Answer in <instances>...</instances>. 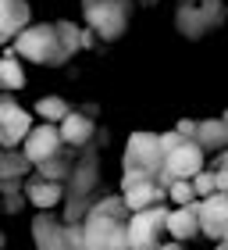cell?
Wrapping results in <instances>:
<instances>
[{
    "label": "cell",
    "mask_w": 228,
    "mask_h": 250,
    "mask_svg": "<svg viewBox=\"0 0 228 250\" xmlns=\"http://www.w3.org/2000/svg\"><path fill=\"white\" fill-rule=\"evenodd\" d=\"M82 32L75 21H36V25H25L15 36V54L18 58H29L32 64H64L72 61L78 50H82Z\"/></svg>",
    "instance_id": "obj_1"
},
{
    "label": "cell",
    "mask_w": 228,
    "mask_h": 250,
    "mask_svg": "<svg viewBox=\"0 0 228 250\" xmlns=\"http://www.w3.org/2000/svg\"><path fill=\"white\" fill-rule=\"evenodd\" d=\"M129 204L125 197H104L89 204L82 218V250H132L129 247Z\"/></svg>",
    "instance_id": "obj_2"
},
{
    "label": "cell",
    "mask_w": 228,
    "mask_h": 250,
    "mask_svg": "<svg viewBox=\"0 0 228 250\" xmlns=\"http://www.w3.org/2000/svg\"><path fill=\"white\" fill-rule=\"evenodd\" d=\"M135 0H82V18L104 43H114L129 32Z\"/></svg>",
    "instance_id": "obj_3"
},
{
    "label": "cell",
    "mask_w": 228,
    "mask_h": 250,
    "mask_svg": "<svg viewBox=\"0 0 228 250\" xmlns=\"http://www.w3.org/2000/svg\"><path fill=\"white\" fill-rule=\"evenodd\" d=\"M168 236V204L129 214V247L132 250H161Z\"/></svg>",
    "instance_id": "obj_4"
},
{
    "label": "cell",
    "mask_w": 228,
    "mask_h": 250,
    "mask_svg": "<svg viewBox=\"0 0 228 250\" xmlns=\"http://www.w3.org/2000/svg\"><path fill=\"white\" fill-rule=\"evenodd\" d=\"M96 179H100V172H96V154L89 150L86 154V161H78L75 165V172H72V186H68V200H64V222H82L86 218V197L96 189Z\"/></svg>",
    "instance_id": "obj_5"
},
{
    "label": "cell",
    "mask_w": 228,
    "mask_h": 250,
    "mask_svg": "<svg viewBox=\"0 0 228 250\" xmlns=\"http://www.w3.org/2000/svg\"><path fill=\"white\" fill-rule=\"evenodd\" d=\"M64 136H61V125H54V122H43V125H32V132L25 136V143H21V154L29 157L32 165H47L50 157L57 154H64Z\"/></svg>",
    "instance_id": "obj_6"
},
{
    "label": "cell",
    "mask_w": 228,
    "mask_h": 250,
    "mask_svg": "<svg viewBox=\"0 0 228 250\" xmlns=\"http://www.w3.org/2000/svg\"><path fill=\"white\" fill-rule=\"evenodd\" d=\"M164 146H161V132H132L125 143V168H164Z\"/></svg>",
    "instance_id": "obj_7"
},
{
    "label": "cell",
    "mask_w": 228,
    "mask_h": 250,
    "mask_svg": "<svg viewBox=\"0 0 228 250\" xmlns=\"http://www.w3.org/2000/svg\"><path fill=\"white\" fill-rule=\"evenodd\" d=\"M32 118L36 115H29L11 93H0V125H4V136H7L4 150H18L25 143V136L32 132Z\"/></svg>",
    "instance_id": "obj_8"
},
{
    "label": "cell",
    "mask_w": 228,
    "mask_h": 250,
    "mask_svg": "<svg viewBox=\"0 0 228 250\" xmlns=\"http://www.w3.org/2000/svg\"><path fill=\"white\" fill-rule=\"evenodd\" d=\"M203 165H207V150L196 140H186L164 157V175L168 179H196L203 172Z\"/></svg>",
    "instance_id": "obj_9"
},
{
    "label": "cell",
    "mask_w": 228,
    "mask_h": 250,
    "mask_svg": "<svg viewBox=\"0 0 228 250\" xmlns=\"http://www.w3.org/2000/svg\"><path fill=\"white\" fill-rule=\"evenodd\" d=\"M196 211H200V232L207 236V240L221 243L225 240V225H228V193L200 197L196 200Z\"/></svg>",
    "instance_id": "obj_10"
},
{
    "label": "cell",
    "mask_w": 228,
    "mask_h": 250,
    "mask_svg": "<svg viewBox=\"0 0 228 250\" xmlns=\"http://www.w3.org/2000/svg\"><path fill=\"white\" fill-rule=\"evenodd\" d=\"M32 240H36V250H72L68 222L57 218L54 211H39L32 218Z\"/></svg>",
    "instance_id": "obj_11"
},
{
    "label": "cell",
    "mask_w": 228,
    "mask_h": 250,
    "mask_svg": "<svg viewBox=\"0 0 228 250\" xmlns=\"http://www.w3.org/2000/svg\"><path fill=\"white\" fill-rule=\"evenodd\" d=\"M25 200H29L36 211H54L57 204L68 200V189H64V183H54V179L32 175V179H25Z\"/></svg>",
    "instance_id": "obj_12"
},
{
    "label": "cell",
    "mask_w": 228,
    "mask_h": 250,
    "mask_svg": "<svg viewBox=\"0 0 228 250\" xmlns=\"http://www.w3.org/2000/svg\"><path fill=\"white\" fill-rule=\"evenodd\" d=\"M168 236H171V240H178V243L196 240V236H200L196 200H192V204H178V208H168Z\"/></svg>",
    "instance_id": "obj_13"
},
{
    "label": "cell",
    "mask_w": 228,
    "mask_h": 250,
    "mask_svg": "<svg viewBox=\"0 0 228 250\" xmlns=\"http://www.w3.org/2000/svg\"><path fill=\"white\" fill-rule=\"evenodd\" d=\"M121 197L129 204V211H146V208H157V204H168V186L161 179H146V183L125 186Z\"/></svg>",
    "instance_id": "obj_14"
},
{
    "label": "cell",
    "mask_w": 228,
    "mask_h": 250,
    "mask_svg": "<svg viewBox=\"0 0 228 250\" xmlns=\"http://www.w3.org/2000/svg\"><path fill=\"white\" fill-rule=\"evenodd\" d=\"M29 0H0V43H15L25 25H32Z\"/></svg>",
    "instance_id": "obj_15"
},
{
    "label": "cell",
    "mask_w": 228,
    "mask_h": 250,
    "mask_svg": "<svg viewBox=\"0 0 228 250\" xmlns=\"http://www.w3.org/2000/svg\"><path fill=\"white\" fill-rule=\"evenodd\" d=\"M175 29H178L186 40H200V36H207L214 25L207 21V15L200 11L196 0H182L178 11H175Z\"/></svg>",
    "instance_id": "obj_16"
},
{
    "label": "cell",
    "mask_w": 228,
    "mask_h": 250,
    "mask_svg": "<svg viewBox=\"0 0 228 250\" xmlns=\"http://www.w3.org/2000/svg\"><path fill=\"white\" fill-rule=\"evenodd\" d=\"M61 136H64L68 146L86 150V146L93 143V136H96V125H93V118H89V115H82V111H72V115L61 122Z\"/></svg>",
    "instance_id": "obj_17"
},
{
    "label": "cell",
    "mask_w": 228,
    "mask_h": 250,
    "mask_svg": "<svg viewBox=\"0 0 228 250\" xmlns=\"http://www.w3.org/2000/svg\"><path fill=\"white\" fill-rule=\"evenodd\" d=\"M196 143L207 154H221L228 150V122L225 118H203L196 125Z\"/></svg>",
    "instance_id": "obj_18"
},
{
    "label": "cell",
    "mask_w": 228,
    "mask_h": 250,
    "mask_svg": "<svg viewBox=\"0 0 228 250\" xmlns=\"http://www.w3.org/2000/svg\"><path fill=\"white\" fill-rule=\"evenodd\" d=\"M21 86H25V64H21V58L15 54V47H11L4 58H0V89H4V93H15Z\"/></svg>",
    "instance_id": "obj_19"
},
{
    "label": "cell",
    "mask_w": 228,
    "mask_h": 250,
    "mask_svg": "<svg viewBox=\"0 0 228 250\" xmlns=\"http://www.w3.org/2000/svg\"><path fill=\"white\" fill-rule=\"evenodd\" d=\"M32 168L36 165L21 154V146L18 150H0V183H7V179H25Z\"/></svg>",
    "instance_id": "obj_20"
},
{
    "label": "cell",
    "mask_w": 228,
    "mask_h": 250,
    "mask_svg": "<svg viewBox=\"0 0 228 250\" xmlns=\"http://www.w3.org/2000/svg\"><path fill=\"white\" fill-rule=\"evenodd\" d=\"M32 115L43 118V122L61 125L68 115H72V104H68L64 97H39V100H36V107H32Z\"/></svg>",
    "instance_id": "obj_21"
},
{
    "label": "cell",
    "mask_w": 228,
    "mask_h": 250,
    "mask_svg": "<svg viewBox=\"0 0 228 250\" xmlns=\"http://www.w3.org/2000/svg\"><path fill=\"white\" fill-rule=\"evenodd\" d=\"M72 172H75V165L68 161L64 154H57V157H50L47 165H39V168H36V175L54 179V183H64V179H72Z\"/></svg>",
    "instance_id": "obj_22"
},
{
    "label": "cell",
    "mask_w": 228,
    "mask_h": 250,
    "mask_svg": "<svg viewBox=\"0 0 228 250\" xmlns=\"http://www.w3.org/2000/svg\"><path fill=\"white\" fill-rule=\"evenodd\" d=\"M168 200L175 204H192V200H200L196 197V189H192V179H171L168 183Z\"/></svg>",
    "instance_id": "obj_23"
},
{
    "label": "cell",
    "mask_w": 228,
    "mask_h": 250,
    "mask_svg": "<svg viewBox=\"0 0 228 250\" xmlns=\"http://www.w3.org/2000/svg\"><path fill=\"white\" fill-rule=\"evenodd\" d=\"M192 189H196V197H210V193H218V172H203L192 179Z\"/></svg>",
    "instance_id": "obj_24"
},
{
    "label": "cell",
    "mask_w": 228,
    "mask_h": 250,
    "mask_svg": "<svg viewBox=\"0 0 228 250\" xmlns=\"http://www.w3.org/2000/svg\"><path fill=\"white\" fill-rule=\"evenodd\" d=\"M196 4H200V11L207 15V21H210L214 29L225 21V4H221V0H196Z\"/></svg>",
    "instance_id": "obj_25"
},
{
    "label": "cell",
    "mask_w": 228,
    "mask_h": 250,
    "mask_svg": "<svg viewBox=\"0 0 228 250\" xmlns=\"http://www.w3.org/2000/svg\"><path fill=\"white\" fill-rule=\"evenodd\" d=\"M186 143V136H182L178 129H171V132H161V146H164V154H171L175 146H182Z\"/></svg>",
    "instance_id": "obj_26"
},
{
    "label": "cell",
    "mask_w": 228,
    "mask_h": 250,
    "mask_svg": "<svg viewBox=\"0 0 228 250\" xmlns=\"http://www.w3.org/2000/svg\"><path fill=\"white\" fill-rule=\"evenodd\" d=\"M196 125H200V122H192V118H182V122L175 125V129H178L182 136H186V140H196Z\"/></svg>",
    "instance_id": "obj_27"
},
{
    "label": "cell",
    "mask_w": 228,
    "mask_h": 250,
    "mask_svg": "<svg viewBox=\"0 0 228 250\" xmlns=\"http://www.w3.org/2000/svg\"><path fill=\"white\" fill-rule=\"evenodd\" d=\"M218 193H228V168H218Z\"/></svg>",
    "instance_id": "obj_28"
},
{
    "label": "cell",
    "mask_w": 228,
    "mask_h": 250,
    "mask_svg": "<svg viewBox=\"0 0 228 250\" xmlns=\"http://www.w3.org/2000/svg\"><path fill=\"white\" fill-rule=\"evenodd\" d=\"M161 250H186V247H182L178 240H164V247H161Z\"/></svg>",
    "instance_id": "obj_29"
},
{
    "label": "cell",
    "mask_w": 228,
    "mask_h": 250,
    "mask_svg": "<svg viewBox=\"0 0 228 250\" xmlns=\"http://www.w3.org/2000/svg\"><path fill=\"white\" fill-rule=\"evenodd\" d=\"M214 250H228V243H225V240H221V243H218V247H214Z\"/></svg>",
    "instance_id": "obj_30"
},
{
    "label": "cell",
    "mask_w": 228,
    "mask_h": 250,
    "mask_svg": "<svg viewBox=\"0 0 228 250\" xmlns=\"http://www.w3.org/2000/svg\"><path fill=\"white\" fill-rule=\"evenodd\" d=\"M143 4H146V7H153V4H157V0H143Z\"/></svg>",
    "instance_id": "obj_31"
},
{
    "label": "cell",
    "mask_w": 228,
    "mask_h": 250,
    "mask_svg": "<svg viewBox=\"0 0 228 250\" xmlns=\"http://www.w3.org/2000/svg\"><path fill=\"white\" fill-rule=\"evenodd\" d=\"M4 243H7V240H4V232H0V250H4Z\"/></svg>",
    "instance_id": "obj_32"
},
{
    "label": "cell",
    "mask_w": 228,
    "mask_h": 250,
    "mask_svg": "<svg viewBox=\"0 0 228 250\" xmlns=\"http://www.w3.org/2000/svg\"><path fill=\"white\" fill-rule=\"evenodd\" d=\"M225 243H228V225H225Z\"/></svg>",
    "instance_id": "obj_33"
},
{
    "label": "cell",
    "mask_w": 228,
    "mask_h": 250,
    "mask_svg": "<svg viewBox=\"0 0 228 250\" xmlns=\"http://www.w3.org/2000/svg\"><path fill=\"white\" fill-rule=\"evenodd\" d=\"M221 118H225V122H228V107H225V115H221Z\"/></svg>",
    "instance_id": "obj_34"
},
{
    "label": "cell",
    "mask_w": 228,
    "mask_h": 250,
    "mask_svg": "<svg viewBox=\"0 0 228 250\" xmlns=\"http://www.w3.org/2000/svg\"><path fill=\"white\" fill-rule=\"evenodd\" d=\"M0 200H4V193H0Z\"/></svg>",
    "instance_id": "obj_35"
}]
</instances>
